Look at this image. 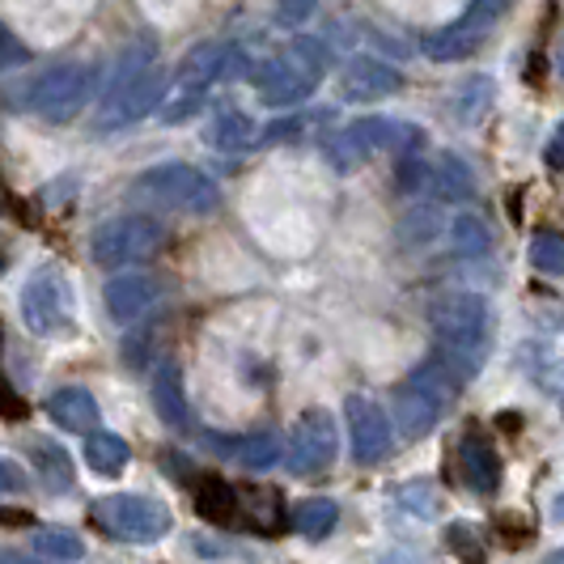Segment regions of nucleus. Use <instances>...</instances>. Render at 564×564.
<instances>
[{"label": "nucleus", "mask_w": 564, "mask_h": 564, "mask_svg": "<svg viewBox=\"0 0 564 564\" xmlns=\"http://www.w3.org/2000/svg\"><path fill=\"white\" fill-rule=\"evenodd\" d=\"M162 247H166V229L144 213L102 221L89 238V254L98 268H137V263H149Z\"/></svg>", "instance_id": "423d86ee"}, {"label": "nucleus", "mask_w": 564, "mask_h": 564, "mask_svg": "<svg viewBox=\"0 0 564 564\" xmlns=\"http://www.w3.org/2000/svg\"><path fill=\"white\" fill-rule=\"evenodd\" d=\"M501 13H506L501 0H471L454 22H446V26H437L424 34L421 52L429 59H437V64L476 56V47L488 39V30H492V22H497Z\"/></svg>", "instance_id": "9d476101"}, {"label": "nucleus", "mask_w": 564, "mask_h": 564, "mask_svg": "<svg viewBox=\"0 0 564 564\" xmlns=\"http://www.w3.org/2000/svg\"><path fill=\"white\" fill-rule=\"evenodd\" d=\"M30 556H43V561H64V564H77L85 556V543L82 535L64 531V527H34L26 535Z\"/></svg>", "instance_id": "5701e85b"}, {"label": "nucleus", "mask_w": 564, "mask_h": 564, "mask_svg": "<svg viewBox=\"0 0 564 564\" xmlns=\"http://www.w3.org/2000/svg\"><path fill=\"white\" fill-rule=\"evenodd\" d=\"M421 144H424V132L416 123H399V119H387V115H361L348 128L332 132V141H327L323 153H327V162L339 174H352L357 166H366L373 153H387V149L416 153Z\"/></svg>", "instance_id": "20e7f679"}, {"label": "nucleus", "mask_w": 564, "mask_h": 564, "mask_svg": "<svg viewBox=\"0 0 564 564\" xmlns=\"http://www.w3.org/2000/svg\"><path fill=\"white\" fill-rule=\"evenodd\" d=\"M492 98H497V85H492V77H467V82L458 85V98H454V111H458V119L471 128V123H480L484 115H488V107H492Z\"/></svg>", "instance_id": "c756f323"}, {"label": "nucleus", "mask_w": 564, "mask_h": 564, "mask_svg": "<svg viewBox=\"0 0 564 564\" xmlns=\"http://www.w3.org/2000/svg\"><path fill=\"white\" fill-rule=\"evenodd\" d=\"M378 564H408V561H403V556H382Z\"/></svg>", "instance_id": "79ce46f5"}, {"label": "nucleus", "mask_w": 564, "mask_h": 564, "mask_svg": "<svg viewBox=\"0 0 564 564\" xmlns=\"http://www.w3.org/2000/svg\"><path fill=\"white\" fill-rule=\"evenodd\" d=\"M556 68H561V77H564V34H561V47H556Z\"/></svg>", "instance_id": "ea45409f"}, {"label": "nucleus", "mask_w": 564, "mask_h": 564, "mask_svg": "<svg viewBox=\"0 0 564 564\" xmlns=\"http://www.w3.org/2000/svg\"><path fill=\"white\" fill-rule=\"evenodd\" d=\"M0 564H39L34 556H18V552H4V561Z\"/></svg>", "instance_id": "58836bf2"}, {"label": "nucleus", "mask_w": 564, "mask_h": 564, "mask_svg": "<svg viewBox=\"0 0 564 564\" xmlns=\"http://www.w3.org/2000/svg\"><path fill=\"white\" fill-rule=\"evenodd\" d=\"M94 94V73L85 64H56V68H43L34 82H30L26 98L30 111L43 115L47 123H68L85 111Z\"/></svg>", "instance_id": "1a4fd4ad"}, {"label": "nucleus", "mask_w": 564, "mask_h": 564, "mask_svg": "<svg viewBox=\"0 0 564 564\" xmlns=\"http://www.w3.org/2000/svg\"><path fill=\"white\" fill-rule=\"evenodd\" d=\"M451 251L458 259H480L492 251V226L484 221L480 213H458L451 226Z\"/></svg>", "instance_id": "a878e982"}, {"label": "nucleus", "mask_w": 564, "mask_h": 564, "mask_svg": "<svg viewBox=\"0 0 564 564\" xmlns=\"http://www.w3.org/2000/svg\"><path fill=\"white\" fill-rule=\"evenodd\" d=\"M166 85H170V73L166 68H153L149 77L132 85L128 94H119L115 102L102 107L98 115V132H119V128H132V123H141L144 115H162V102H166Z\"/></svg>", "instance_id": "4468645a"}, {"label": "nucleus", "mask_w": 564, "mask_h": 564, "mask_svg": "<svg viewBox=\"0 0 564 564\" xmlns=\"http://www.w3.org/2000/svg\"><path fill=\"white\" fill-rule=\"evenodd\" d=\"M26 454H30L34 476H39V484H43L47 492H73V484H77V467H73L68 446H59V442H52V437L34 433V437L26 442Z\"/></svg>", "instance_id": "f3484780"}, {"label": "nucleus", "mask_w": 564, "mask_h": 564, "mask_svg": "<svg viewBox=\"0 0 564 564\" xmlns=\"http://www.w3.org/2000/svg\"><path fill=\"white\" fill-rule=\"evenodd\" d=\"M47 416L59 424V429H68V433H98V416H102V408H98V399L89 395L85 387H59L56 395L47 399Z\"/></svg>", "instance_id": "6ab92c4d"}, {"label": "nucleus", "mask_w": 564, "mask_h": 564, "mask_svg": "<svg viewBox=\"0 0 564 564\" xmlns=\"http://www.w3.org/2000/svg\"><path fill=\"white\" fill-rule=\"evenodd\" d=\"M327 77V52L318 39H293L276 56L254 64V89L268 107H302Z\"/></svg>", "instance_id": "f03ea898"}, {"label": "nucleus", "mask_w": 564, "mask_h": 564, "mask_svg": "<svg viewBox=\"0 0 564 564\" xmlns=\"http://www.w3.org/2000/svg\"><path fill=\"white\" fill-rule=\"evenodd\" d=\"M0 43H4V59H0V68H4V73H13V68L26 59V47L18 43V34H13V30H0Z\"/></svg>", "instance_id": "72a5a7b5"}, {"label": "nucleus", "mask_w": 564, "mask_h": 564, "mask_svg": "<svg viewBox=\"0 0 564 564\" xmlns=\"http://www.w3.org/2000/svg\"><path fill=\"white\" fill-rule=\"evenodd\" d=\"M344 421H348V437H352V458L357 467H378L387 454H391V416L366 395H348L344 399Z\"/></svg>", "instance_id": "f8f14e48"}, {"label": "nucleus", "mask_w": 564, "mask_h": 564, "mask_svg": "<svg viewBox=\"0 0 564 564\" xmlns=\"http://www.w3.org/2000/svg\"><path fill=\"white\" fill-rule=\"evenodd\" d=\"M166 297V281L153 276V272H123L107 284V314H111L119 327H132L144 323L149 314L162 306Z\"/></svg>", "instance_id": "ddd939ff"}, {"label": "nucleus", "mask_w": 564, "mask_h": 564, "mask_svg": "<svg viewBox=\"0 0 564 564\" xmlns=\"http://www.w3.org/2000/svg\"><path fill=\"white\" fill-rule=\"evenodd\" d=\"M153 408L166 429L174 433H187L192 429V408H187V391H183V369L162 366L153 373Z\"/></svg>", "instance_id": "aec40b11"}, {"label": "nucleus", "mask_w": 564, "mask_h": 564, "mask_svg": "<svg viewBox=\"0 0 564 564\" xmlns=\"http://www.w3.org/2000/svg\"><path fill=\"white\" fill-rule=\"evenodd\" d=\"M543 564H564V547L561 552H552V556H543Z\"/></svg>", "instance_id": "a19ab883"}, {"label": "nucleus", "mask_w": 564, "mask_h": 564, "mask_svg": "<svg viewBox=\"0 0 564 564\" xmlns=\"http://www.w3.org/2000/svg\"><path fill=\"white\" fill-rule=\"evenodd\" d=\"M547 518H552L556 527H564V492H556V497H552V513H547Z\"/></svg>", "instance_id": "4c0bfd02"}, {"label": "nucleus", "mask_w": 564, "mask_h": 564, "mask_svg": "<svg viewBox=\"0 0 564 564\" xmlns=\"http://www.w3.org/2000/svg\"><path fill=\"white\" fill-rule=\"evenodd\" d=\"M458 471H463V480H467L471 492L492 497L501 488V454L492 451V442L484 433H467L458 442Z\"/></svg>", "instance_id": "dca6fc26"}, {"label": "nucleus", "mask_w": 564, "mask_h": 564, "mask_svg": "<svg viewBox=\"0 0 564 564\" xmlns=\"http://www.w3.org/2000/svg\"><path fill=\"white\" fill-rule=\"evenodd\" d=\"M403 85V73L395 64L378 56H352L339 73V98L344 102H378L387 94H395Z\"/></svg>", "instance_id": "2eb2a0df"}, {"label": "nucleus", "mask_w": 564, "mask_h": 564, "mask_svg": "<svg viewBox=\"0 0 564 564\" xmlns=\"http://www.w3.org/2000/svg\"><path fill=\"white\" fill-rule=\"evenodd\" d=\"M281 458H289V446L276 429H259L251 437H242V451H238V463L247 471H272Z\"/></svg>", "instance_id": "bb28decb"}, {"label": "nucleus", "mask_w": 564, "mask_h": 564, "mask_svg": "<svg viewBox=\"0 0 564 564\" xmlns=\"http://www.w3.org/2000/svg\"><path fill=\"white\" fill-rule=\"evenodd\" d=\"M311 13H314V4L306 0V4H284V9H276V13H272V18H276V22H284V26H297V22H306Z\"/></svg>", "instance_id": "c9c22d12"}, {"label": "nucleus", "mask_w": 564, "mask_h": 564, "mask_svg": "<svg viewBox=\"0 0 564 564\" xmlns=\"http://www.w3.org/2000/svg\"><path fill=\"white\" fill-rule=\"evenodd\" d=\"M153 59H158V43H153V39L128 43V47L119 52V59L111 64V73L98 82V89H102V107H107V102H115L119 94H128V89L141 82V77H149V73L158 68Z\"/></svg>", "instance_id": "a211bd4d"}, {"label": "nucleus", "mask_w": 564, "mask_h": 564, "mask_svg": "<svg viewBox=\"0 0 564 564\" xmlns=\"http://www.w3.org/2000/svg\"><path fill=\"white\" fill-rule=\"evenodd\" d=\"M208 107V98L204 94H174L166 107H162V123H183V119H192Z\"/></svg>", "instance_id": "2f4dec72"}, {"label": "nucleus", "mask_w": 564, "mask_h": 564, "mask_svg": "<svg viewBox=\"0 0 564 564\" xmlns=\"http://www.w3.org/2000/svg\"><path fill=\"white\" fill-rule=\"evenodd\" d=\"M391 497H395V506L403 509V513H412V518H421V522H437V518L446 513V492L433 480L399 484Z\"/></svg>", "instance_id": "393cba45"}, {"label": "nucleus", "mask_w": 564, "mask_h": 564, "mask_svg": "<svg viewBox=\"0 0 564 564\" xmlns=\"http://www.w3.org/2000/svg\"><path fill=\"white\" fill-rule=\"evenodd\" d=\"M531 268L543 276H564V234L561 229H539L531 238Z\"/></svg>", "instance_id": "7c9ffc66"}, {"label": "nucleus", "mask_w": 564, "mask_h": 564, "mask_svg": "<svg viewBox=\"0 0 564 564\" xmlns=\"http://www.w3.org/2000/svg\"><path fill=\"white\" fill-rule=\"evenodd\" d=\"M336 451H339L336 416L327 408H306L297 416V424H293V433H289V458H284V467L293 476H323L336 463Z\"/></svg>", "instance_id": "9b49d317"}, {"label": "nucleus", "mask_w": 564, "mask_h": 564, "mask_svg": "<svg viewBox=\"0 0 564 564\" xmlns=\"http://www.w3.org/2000/svg\"><path fill=\"white\" fill-rule=\"evenodd\" d=\"M429 183L442 199H471L476 196V174L458 153H442L437 166L429 170Z\"/></svg>", "instance_id": "b1692460"}, {"label": "nucleus", "mask_w": 564, "mask_h": 564, "mask_svg": "<svg viewBox=\"0 0 564 564\" xmlns=\"http://www.w3.org/2000/svg\"><path fill=\"white\" fill-rule=\"evenodd\" d=\"M429 327L437 339V361H446L458 382L476 378L492 348V306L480 293H446L433 314Z\"/></svg>", "instance_id": "f257e3e1"}, {"label": "nucleus", "mask_w": 564, "mask_h": 564, "mask_svg": "<svg viewBox=\"0 0 564 564\" xmlns=\"http://www.w3.org/2000/svg\"><path fill=\"white\" fill-rule=\"evenodd\" d=\"M208 144L221 149V153L254 149V144H259V132H254L251 115H242L238 107H217L213 123H208Z\"/></svg>", "instance_id": "412c9836"}, {"label": "nucleus", "mask_w": 564, "mask_h": 564, "mask_svg": "<svg viewBox=\"0 0 564 564\" xmlns=\"http://www.w3.org/2000/svg\"><path fill=\"white\" fill-rule=\"evenodd\" d=\"M458 378L451 373L446 361H424L408 373V382H399L395 387V416H399V433L408 437V442H421L429 437L442 416L454 408V399H458Z\"/></svg>", "instance_id": "7ed1b4c3"}, {"label": "nucleus", "mask_w": 564, "mask_h": 564, "mask_svg": "<svg viewBox=\"0 0 564 564\" xmlns=\"http://www.w3.org/2000/svg\"><path fill=\"white\" fill-rule=\"evenodd\" d=\"M535 348V378L552 387L564 373V314L552 311V323H543V336H531Z\"/></svg>", "instance_id": "4be33fe9"}, {"label": "nucleus", "mask_w": 564, "mask_h": 564, "mask_svg": "<svg viewBox=\"0 0 564 564\" xmlns=\"http://www.w3.org/2000/svg\"><path fill=\"white\" fill-rule=\"evenodd\" d=\"M0 484H4V492H18V488H22V471H18V463H13V458H4V463H0Z\"/></svg>", "instance_id": "e433bc0d"}, {"label": "nucleus", "mask_w": 564, "mask_h": 564, "mask_svg": "<svg viewBox=\"0 0 564 564\" xmlns=\"http://www.w3.org/2000/svg\"><path fill=\"white\" fill-rule=\"evenodd\" d=\"M94 522L107 531V535L123 539V543H158L170 535L174 518L162 501L141 497V492H111V497H98L94 501Z\"/></svg>", "instance_id": "0eeeda50"}, {"label": "nucleus", "mask_w": 564, "mask_h": 564, "mask_svg": "<svg viewBox=\"0 0 564 564\" xmlns=\"http://www.w3.org/2000/svg\"><path fill=\"white\" fill-rule=\"evenodd\" d=\"M132 196L149 199L158 208H178V213H213L221 204V187L187 162H162L132 183Z\"/></svg>", "instance_id": "39448f33"}, {"label": "nucleus", "mask_w": 564, "mask_h": 564, "mask_svg": "<svg viewBox=\"0 0 564 564\" xmlns=\"http://www.w3.org/2000/svg\"><path fill=\"white\" fill-rule=\"evenodd\" d=\"M73 311H77V293H73V281L59 272L56 263L39 268L22 289V323L34 336L73 332Z\"/></svg>", "instance_id": "6e6552de"}, {"label": "nucleus", "mask_w": 564, "mask_h": 564, "mask_svg": "<svg viewBox=\"0 0 564 564\" xmlns=\"http://www.w3.org/2000/svg\"><path fill=\"white\" fill-rule=\"evenodd\" d=\"M85 458H89V467L94 471H102V476H115V471H123L128 467V458H132V446L119 437V433H94L89 442H85Z\"/></svg>", "instance_id": "c85d7f7f"}, {"label": "nucleus", "mask_w": 564, "mask_h": 564, "mask_svg": "<svg viewBox=\"0 0 564 564\" xmlns=\"http://www.w3.org/2000/svg\"><path fill=\"white\" fill-rule=\"evenodd\" d=\"M543 162L552 170H564V119L552 128V137H547V144H543Z\"/></svg>", "instance_id": "f704fd0d"}, {"label": "nucleus", "mask_w": 564, "mask_h": 564, "mask_svg": "<svg viewBox=\"0 0 564 564\" xmlns=\"http://www.w3.org/2000/svg\"><path fill=\"white\" fill-rule=\"evenodd\" d=\"M339 522V506L332 497H311V501H302V506L293 509V527H297V535L306 539H327L336 531Z\"/></svg>", "instance_id": "cd10ccee"}, {"label": "nucleus", "mask_w": 564, "mask_h": 564, "mask_svg": "<svg viewBox=\"0 0 564 564\" xmlns=\"http://www.w3.org/2000/svg\"><path fill=\"white\" fill-rule=\"evenodd\" d=\"M451 539H454V547H458V552L467 556V564H484L480 561V547H471V543H480V539H476V531H471L467 522H454V527H451Z\"/></svg>", "instance_id": "473e14b6"}]
</instances>
